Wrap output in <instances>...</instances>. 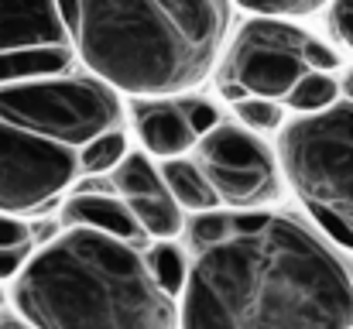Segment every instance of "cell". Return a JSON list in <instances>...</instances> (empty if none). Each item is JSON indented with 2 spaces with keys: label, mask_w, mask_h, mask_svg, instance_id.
<instances>
[{
  "label": "cell",
  "mask_w": 353,
  "mask_h": 329,
  "mask_svg": "<svg viewBox=\"0 0 353 329\" xmlns=\"http://www.w3.org/2000/svg\"><path fill=\"white\" fill-rule=\"evenodd\" d=\"M230 233H234V213L206 210V213H196V219H192L189 243H192V250H203V247H213V243L227 240Z\"/></svg>",
  "instance_id": "19"
},
{
  "label": "cell",
  "mask_w": 353,
  "mask_h": 329,
  "mask_svg": "<svg viewBox=\"0 0 353 329\" xmlns=\"http://www.w3.org/2000/svg\"><path fill=\"white\" fill-rule=\"evenodd\" d=\"M123 154H127V137H123V130H120V127L117 130L100 134V137H93V141H86V144L76 151L79 168H83L86 175H103V172L117 168Z\"/></svg>",
  "instance_id": "18"
},
{
  "label": "cell",
  "mask_w": 353,
  "mask_h": 329,
  "mask_svg": "<svg viewBox=\"0 0 353 329\" xmlns=\"http://www.w3.org/2000/svg\"><path fill=\"white\" fill-rule=\"evenodd\" d=\"M0 329H24V326H21V323H14V319H3V323H0Z\"/></svg>",
  "instance_id": "27"
},
{
  "label": "cell",
  "mask_w": 353,
  "mask_h": 329,
  "mask_svg": "<svg viewBox=\"0 0 353 329\" xmlns=\"http://www.w3.org/2000/svg\"><path fill=\"white\" fill-rule=\"evenodd\" d=\"M0 120L79 151L86 141L117 130L123 107L117 90H110L97 76L62 72L0 83Z\"/></svg>",
  "instance_id": "5"
},
{
  "label": "cell",
  "mask_w": 353,
  "mask_h": 329,
  "mask_svg": "<svg viewBox=\"0 0 353 329\" xmlns=\"http://www.w3.org/2000/svg\"><path fill=\"white\" fill-rule=\"evenodd\" d=\"M0 302H3V292H0Z\"/></svg>",
  "instance_id": "28"
},
{
  "label": "cell",
  "mask_w": 353,
  "mask_h": 329,
  "mask_svg": "<svg viewBox=\"0 0 353 329\" xmlns=\"http://www.w3.org/2000/svg\"><path fill=\"white\" fill-rule=\"evenodd\" d=\"M72 52L117 93L175 97L220 62L230 0H55Z\"/></svg>",
  "instance_id": "2"
},
{
  "label": "cell",
  "mask_w": 353,
  "mask_h": 329,
  "mask_svg": "<svg viewBox=\"0 0 353 329\" xmlns=\"http://www.w3.org/2000/svg\"><path fill=\"white\" fill-rule=\"evenodd\" d=\"M134 127L154 158H182L189 148H196V130L189 127L182 103L168 97H134Z\"/></svg>",
  "instance_id": "10"
},
{
  "label": "cell",
  "mask_w": 353,
  "mask_h": 329,
  "mask_svg": "<svg viewBox=\"0 0 353 329\" xmlns=\"http://www.w3.org/2000/svg\"><path fill=\"white\" fill-rule=\"evenodd\" d=\"M31 240V230L24 226V219L14 213H0V247H24Z\"/></svg>",
  "instance_id": "24"
},
{
  "label": "cell",
  "mask_w": 353,
  "mask_h": 329,
  "mask_svg": "<svg viewBox=\"0 0 353 329\" xmlns=\"http://www.w3.org/2000/svg\"><path fill=\"white\" fill-rule=\"evenodd\" d=\"M240 7H247L250 14H264V17H305L316 14L319 7H326L330 0H236Z\"/></svg>",
  "instance_id": "21"
},
{
  "label": "cell",
  "mask_w": 353,
  "mask_h": 329,
  "mask_svg": "<svg viewBox=\"0 0 353 329\" xmlns=\"http://www.w3.org/2000/svg\"><path fill=\"white\" fill-rule=\"evenodd\" d=\"M312 34L295 28L288 17H250L236 41L230 45L223 69H220V90L227 100L243 97H264V100H285L288 90L309 72L305 45Z\"/></svg>",
  "instance_id": "6"
},
{
  "label": "cell",
  "mask_w": 353,
  "mask_h": 329,
  "mask_svg": "<svg viewBox=\"0 0 353 329\" xmlns=\"http://www.w3.org/2000/svg\"><path fill=\"white\" fill-rule=\"evenodd\" d=\"M196 165L210 179L220 203L236 210H257L281 192L271 148L254 130L236 123H216L196 141Z\"/></svg>",
  "instance_id": "7"
},
{
  "label": "cell",
  "mask_w": 353,
  "mask_h": 329,
  "mask_svg": "<svg viewBox=\"0 0 353 329\" xmlns=\"http://www.w3.org/2000/svg\"><path fill=\"white\" fill-rule=\"evenodd\" d=\"M336 100H340V83L330 72H319V69H309L285 97L288 107L302 110V113H319V110L333 107Z\"/></svg>",
  "instance_id": "16"
},
{
  "label": "cell",
  "mask_w": 353,
  "mask_h": 329,
  "mask_svg": "<svg viewBox=\"0 0 353 329\" xmlns=\"http://www.w3.org/2000/svg\"><path fill=\"white\" fill-rule=\"evenodd\" d=\"M343 90H347V100H353V69L347 72V79H343Z\"/></svg>",
  "instance_id": "26"
},
{
  "label": "cell",
  "mask_w": 353,
  "mask_h": 329,
  "mask_svg": "<svg viewBox=\"0 0 353 329\" xmlns=\"http://www.w3.org/2000/svg\"><path fill=\"white\" fill-rule=\"evenodd\" d=\"M350 278H353V268H350Z\"/></svg>",
  "instance_id": "29"
},
{
  "label": "cell",
  "mask_w": 353,
  "mask_h": 329,
  "mask_svg": "<svg viewBox=\"0 0 353 329\" xmlns=\"http://www.w3.org/2000/svg\"><path fill=\"white\" fill-rule=\"evenodd\" d=\"M278 158L309 217L353 250V100L281 127Z\"/></svg>",
  "instance_id": "4"
},
{
  "label": "cell",
  "mask_w": 353,
  "mask_h": 329,
  "mask_svg": "<svg viewBox=\"0 0 353 329\" xmlns=\"http://www.w3.org/2000/svg\"><path fill=\"white\" fill-rule=\"evenodd\" d=\"M24 261H28V243L24 247H0V281L14 278Z\"/></svg>",
  "instance_id": "25"
},
{
  "label": "cell",
  "mask_w": 353,
  "mask_h": 329,
  "mask_svg": "<svg viewBox=\"0 0 353 329\" xmlns=\"http://www.w3.org/2000/svg\"><path fill=\"white\" fill-rule=\"evenodd\" d=\"M234 107H236V117L243 120L247 130H261V134H268V130H278V127H281V107H278V100L243 97V100H236Z\"/></svg>",
  "instance_id": "20"
},
{
  "label": "cell",
  "mask_w": 353,
  "mask_h": 329,
  "mask_svg": "<svg viewBox=\"0 0 353 329\" xmlns=\"http://www.w3.org/2000/svg\"><path fill=\"white\" fill-rule=\"evenodd\" d=\"M182 103V113L189 120V127L196 130V137H203L206 130H213L220 123V110L213 107L210 100H179Z\"/></svg>",
  "instance_id": "22"
},
{
  "label": "cell",
  "mask_w": 353,
  "mask_h": 329,
  "mask_svg": "<svg viewBox=\"0 0 353 329\" xmlns=\"http://www.w3.org/2000/svg\"><path fill=\"white\" fill-rule=\"evenodd\" d=\"M330 28H333V34L353 52V0H333Z\"/></svg>",
  "instance_id": "23"
},
{
  "label": "cell",
  "mask_w": 353,
  "mask_h": 329,
  "mask_svg": "<svg viewBox=\"0 0 353 329\" xmlns=\"http://www.w3.org/2000/svg\"><path fill=\"white\" fill-rule=\"evenodd\" d=\"M72 48L55 0H0V52Z\"/></svg>",
  "instance_id": "9"
},
{
  "label": "cell",
  "mask_w": 353,
  "mask_h": 329,
  "mask_svg": "<svg viewBox=\"0 0 353 329\" xmlns=\"http://www.w3.org/2000/svg\"><path fill=\"white\" fill-rule=\"evenodd\" d=\"M144 264H148V271H151V278L158 281V288L168 295V299H179L182 295V285H185V257H182V250L179 247H172V243H158V247H151L148 254H144Z\"/></svg>",
  "instance_id": "17"
},
{
  "label": "cell",
  "mask_w": 353,
  "mask_h": 329,
  "mask_svg": "<svg viewBox=\"0 0 353 329\" xmlns=\"http://www.w3.org/2000/svg\"><path fill=\"white\" fill-rule=\"evenodd\" d=\"M14 302L31 329H179L175 299L151 278L144 250L86 226L21 264Z\"/></svg>",
  "instance_id": "3"
},
{
  "label": "cell",
  "mask_w": 353,
  "mask_h": 329,
  "mask_svg": "<svg viewBox=\"0 0 353 329\" xmlns=\"http://www.w3.org/2000/svg\"><path fill=\"white\" fill-rule=\"evenodd\" d=\"M114 186L123 199H137V196H161L165 182L158 175V168L151 165L148 154H123L120 165L114 168Z\"/></svg>",
  "instance_id": "15"
},
{
  "label": "cell",
  "mask_w": 353,
  "mask_h": 329,
  "mask_svg": "<svg viewBox=\"0 0 353 329\" xmlns=\"http://www.w3.org/2000/svg\"><path fill=\"white\" fill-rule=\"evenodd\" d=\"M182 329H353L347 261L288 213H234V233L192 250Z\"/></svg>",
  "instance_id": "1"
},
{
  "label": "cell",
  "mask_w": 353,
  "mask_h": 329,
  "mask_svg": "<svg viewBox=\"0 0 353 329\" xmlns=\"http://www.w3.org/2000/svg\"><path fill=\"white\" fill-rule=\"evenodd\" d=\"M72 69V48H17L0 52V83L34 79V76H62Z\"/></svg>",
  "instance_id": "13"
},
{
  "label": "cell",
  "mask_w": 353,
  "mask_h": 329,
  "mask_svg": "<svg viewBox=\"0 0 353 329\" xmlns=\"http://www.w3.org/2000/svg\"><path fill=\"white\" fill-rule=\"evenodd\" d=\"M65 226H86V230H100L107 237H117L123 243H130L134 250L148 247V233L137 226L134 213L127 210V203L117 196H103V192H79L62 206Z\"/></svg>",
  "instance_id": "11"
},
{
  "label": "cell",
  "mask_w": 353,
  "mask_h": 329,
  "mask_svg": "<svg viewBox=\"0 0 353 329\" xmlns=\"http://www.w3.org/2000/svg\"><path fill=\"white\" fill-rule=\"evenodd\" d=\"M161 182H165V192L182 206V210H192V213H206V210H220V196L213 192L210 179L203 175V168L196 161H185V158H165L161 165Z\"/></svg>",
  "instance_id": "12"
},
{
  "label": "cell",
  "mask_w": 353,
  "mask_h": 329,
  "mask_svg": "<svg viewBox=\"0 0 353 329\" xmlns=\"http://www.w3.org/2000/svg\"><path fill=\"white\" fill-rule=\"evenodd\" d=\"M76 172V148L0 120V213H31L48 206Z\"/></svg>",
  "instance_id": "8"
},
{
  "label": "cell",
  "mask_w": 353,
  "mask_h": 329,
  "mask_svg": "<svg viewBox=\"0 0 353 329\" xmlns=\"http://www.w3.org/2000/svg\"><path fill=\"white\" fill-rule=\"evenodd\" d=\"M123 203H127V210L134 213L137 226L148 237L172 240V237L182 233V206L168 192H161V196H137V199H123Z\"/></svg>",
  "instance_id": "14"
}]
</instances>
